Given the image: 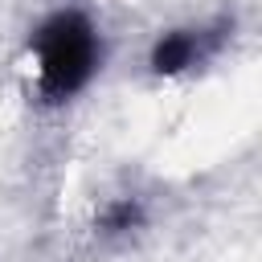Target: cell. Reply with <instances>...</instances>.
Listing matches in <instances>:
<instances>
[{"label":"cell","instance_id":"1","mask_svg":"<svg viewBox=\"0 0 262 262\" xmlns=\"http://www.w3.org/2000/svg\"><path fill=\"white\" fill-rule=\"evenodd\" d=\"M29 53L37 61V94L45 106L78 98L102 70V33L82 8H57L29 33Z\"/></svg>","mask_w":262,"mask_h":262},{"label":"cell","instance_id":"2","mask_svg":"<svg viewBox=\"0 0 262 262\" xmlns=\"http://www.w3.org/2000/svg\"><path fill=\"white\" fill-rule=\"evenodd\" d=\"M217 45H221V29H168L156 37L147 66H151V74L172 78V74H184V70L209 61L217 53Z\"/></svg>","mask_w":262,"mask_h":262},{"label":"cell","instance_id":"3","mask_svg":"<svg viewBox=\"0 0 262 262\" xmlns=\"http://www.w3.org/2000/svg\"><path fill=\"white\" fill-rule=\"evenodd\" d=\"M139 225H143V205H139L135 196L111 201V205L102 209V217H98V229H102V233H131V229H139Z\"/></svg>","mask_w":262,"mask_h":262}]
</instances>
